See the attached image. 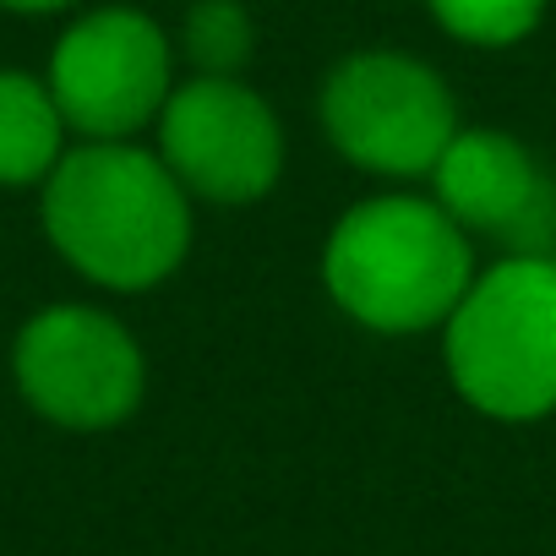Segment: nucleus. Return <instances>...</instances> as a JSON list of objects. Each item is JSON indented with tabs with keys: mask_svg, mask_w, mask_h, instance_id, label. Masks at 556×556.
I'll return each mask as SVG.
<instances>
[{
	"mask_svg": "<svg viewBox=\"0 0 556 556\" xmlns=\"http://www.w3.org/2000/svg\"><path fill=\"white\" fill-rule=\"evenodd\" d=\"M426 7L453 39L480 50H507L540 28L551 0H426Z\"/></svg>",
	"mask_w": 556,
	"mask_h": 556,
	"instance_id": "9b49d317",
	"label": "nucleus"
},
{
	"mask_svg": "<svg viewBox=\"0 0 556 556\" xmlns=\"http://www.w3.org/2000/svg\"><path fill=\"white\" fill-rule=\"evenodd\" d=\"M447 377L491 420L556 409V256H502L447 317Z\"/></svg>",
	"mask_w": 556,
	"mask_h": 556,
	"instance_id": "7ed1b4c3",
	"label": "nucleus"
},
{
	"mask_svg": "<svg viewBox=\"0 0 556 556\" xmlns=\"http://www.w3.org/2000/svg\"><path fill=\"white\" fill-rule=\"evenodd\" d=\"M159 126V159L202 202H256L285 175V126L240 77H191L169 93Z\"/></svg>",
	"mask_w": 556,
	"mask_h": 556,
	"instance_id": "0eeeda50",
	"label": "nucleus"
},
{
	"mask_svg": "<svg viewBox=\"0 0 556 556\" xmlns=\"http://www.w3.org/2000/svg\"><path fill=\"white\" fill-rule=\"evenodd\" d=\"M323 131L350 164L415 180L458 137V104L437 66L399 50H361L323 83Z\"/></svg>",
	"mask_w": 556,
	"mask_h": 556,
	"instance_id": "20e7f679",
	"label": "nucleus"
},
{
	"mask_svg": "<svg viewBox=\"0 0 556 556\" xmlns=\"http://www.w3.org/2000/svg\"><path fill=\"white\" fill-rule=\"evenodd\" d=\"M475 273V245L437 197H371L350 207L323 245L333 306L371 333L447 328Z\"/></svg>",
	"mask_w": 556,
	"mask_h": 556,
	"instance_id": "f03ea898",
	"label": "nucleus"
},
{
	"mask_svg": "<svg viewBox=\"0 0 556 556\" xmlns=\"http://www.w3.org/2000/svg\"><path fill=\"white\" fill-rule=\"evenodd\" d=\"M12 371L23 399L66 431L121 426L148 388L131 328L99 306H50L28 317L12 344Z\"/></svg>",
	"mask_w": 556,
	"mask_h": 556,
	"instance_id": "423d86ee",
	"label": "nucleus"
},
{
	"mask_svg": "<svg viewBox=\"0 0 556 556\" xmlns=\"http://www.w3.org/2000/svg\"><path fill=\"white\" fill-rule=\"evenodd\" d=\"M50 245L104 290H153L191 251V191L137 142H83L45 180Z\"/></svg>",
	"mask_w": 556,
	"mask_h": 556,
	"instance_id": "f257e3e1",
	"label": "nucleus"
},
{
	"mask_svg": "<svg viewBox=\"0 0 556 556\" xmlns=\"http://www.w3.org/2000/svg\"><path fill=\"white\" fill-rule=\"evenodd\" d=\"M7 12H28V17H45V12H66L77 7V0H0Z\"/></svg>",
	"mask_w": 556,
	"mask_h": 556,
	"instance_id": "f8f14e48",
	"label": "nucleus"
},
{
	"mask_svg": "<svg viewBox=\"0 0 556 556\" xmlns=\"http://www.w3.org/2000/svg\"><path fill=\"white\" fill-rule=\"evenodd\" d=\"M66 131L50 83L0 72V186H45L66 159Z\"/></svg>",
	"mask_w": 556,
	"mask_h": 556,
	"instance_id": "1a4fd4ad",
	"label": "nucleus"
},
{
	"mask_svg": "<svg viewBox=\"0 0 556 556\" xmlns=\"http://www.w3.org/2000/svg\"><path fill=\"white\" fill-rule=\"evenodd\" d=\"M437 207L464 235H491L507 256H556V180L496 126H458L431 169Z\"/></svg>",
	"mask_w": 556,
	"mask_h": 556,
	"instance_id": "6e6552de",
	"label": "nucleus"
},
{
	"mask_svg": "<svg viewBox=\"0 0 556 556\" xmlns=\"http://www.w3.org/2000/svg\"><path fill=\"white\" fill-rule=\"evenodd\" d=\"M180 50L197 77H235L256 50V23L240 0H197L180 28Z\"/></svg>",
	"mask_w": 556,
	"mask_h": 556,
	"instance_id": "9d476101",
	"label": "nucleus"
},
{
	"mask_svg": "<svg viewBox=\"0 0 556 556\" xmlns=\"http://www.w3.org/2000/svg\"><path fill=\"white\" fill-rule=\"evenodd\" d=\"M45 83L83 142H131L175 93V50L148 12L99 7L61 34Z\"/></svg>",
	"mask_w": 556,
	"mask_h": 556,
	"instance_id": "39448f33",
	"label": "nucleus"
}]
</instances>
